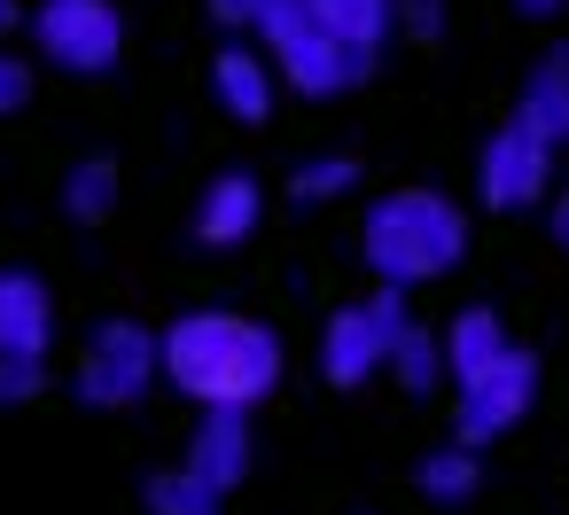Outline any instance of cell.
<instances>
[{
	"mask_svg": "<svg viewBox=\"0 0 569 515\" xmlns=\"http://www.w3.org/2000/svg\"><path fill=\"white\" fill-rule=\"evenodd\" d=\"M141 507H149V515H219V492L180 460V468H157V476L141 484Z\"/></svg>",
	"mask_w": 569,
	"mask_h": 515,
	"instance_id": "cell-19",
	"label": "cell"
},
{
	"mask_svg": "<svg viewBox=\"0 0 569 515\" xmlns=\"http://www.w3.org/2000/svg\"><path fill=\"white\" fill-rule=\"evenodd\" d=\"M211 95H219V110H227V118H242V126H266V118H273V95H281V71H273L266 40L234 32V40L211 56Z\"/></svg>",
	"mask_w": 569,
	"mask_h": 515,
	"instance_id": "cell-9",
	"label": "cell"
},
{
	"mask_svg": "<svg viewBox=\"0 0 569 515\" xmlns=\"http://www.w3.org/2000/svg\"><path fill=\"white\" fill-rule=\"evenodd\" d=\"M188 468L227 499V492L250 476V414H203L196 437H188Z\"/></svg>",
	"mask_w": 569,
	"mask_h": 515,
	"instance_id": "cell-12",
	"label": "cell"
},
{
	"mask_svg": "<svg viewBox=\"0 0 569 515\" xmlns=\"http://www.w3.org/2000/svg\"><path fill=\"white\" fill-rule=\"evenodd\" d=\"M258 219H266V188H258V172H219L203 196H196V242H211V250H234V242H250L258 235Z\"/></svg>",
	"mask_w": 569,
	"mask_h": 515,
	"instance_id": "cell-11",
	"label": "cell"
},
{
	"mask_svg": "<svg viewBox=\"0 0 569 515\" xmlns=\"http://www.w3.org/2000/svg\"><path fill=\"white\" fill-rule=\"evenodd\" d=\"M530 398H538V359L515 344L499 367H483L476 383H460V390H452V437L483 453L491 437H507V429L530 414Z\"/></svg>",
	"mask_w": 569,
	"mask_h": 515,
	"instance_id": "cell-7",
	"label": "cell"
},
{
	"mask_svg": "<svg viewBox=\"0 0 569 515\" xmlns=\"http://www.w3.org/2000/svg\"><path fill=\"white\" fill-rule=\"evenodd\" d=\"M390 375H398V390H413V398H429L437 383H452V367H445V336H429L421 320L398 336V351H390Z\"/></svg>",
	"mask_w": 569,
	"mask_h": 515,
	"instance_id": "cell-17",
	"label": "cell"
},
{
	"mask_svg": "<svg viewBox=\"0 0 569 515\" xmlns=\"http://www.w3.org/2000/svg\"><path fill=\"white\" fill-rule=\"evenodd\" d=\"M507 351H515V336H507V320H499L491 305L452 313V328H445V367H452V390H460V383H476L483 367H499Z\"/></svg>",
	"mask_w": 569,
	"mask_h": 515,
	"instance_id": "cell-13",
	"label": "cell"
},
{
	"mask_svg": "<svg viewBox=\"0 0 569 515\" xmlns=\"http://www.w3.org/2000/svg\"><path fill=\"white\" fill-rule=\"evenodd\" d=\"M359 188V165L351 157H305L297 172H289V196L297 204H336V196H351Z\"/></svg>",
	"mask_w": 569,
	"mask_h": 515,
	"instance_id": "cell-20",
	"label": "cell"
},
{
	"mask_svg": "<svg viewBox=\"0 0 569 515\" xmlns=\"http://www.w3.org/2000/svg\"><path fill=\"white\" fill-rule=\"evenodd\" d=\"M40 383H48V359H0V406L40 398Z\"/></svg>",
	"mask_w": 569,
	"mask_h": 515,
	"instance_id": "cell-21",
	"label": "cell"
},
{
	"mask_svg": "<svg viewBox=\"0 0 569 515\" xmlns=\"http://www.w3.org/2000/svg\"><path fill=\"white\" fill-rule=\"evenodd\" d=\"M553 242H561V250H569V188H561V196H553Z\"/></svg>",
	"mask_w": 569,
	"mask_h": 515,
	"instance_id": "cell-27",
	"label": "cell"
},
{
	"mask_svg": "<svg viewBox=\"0 0 569 515\" xmlns=\"http://www.w3.org/2000/svg\"><path fill=\"white\" fill-rule=\"evenodd\" d=\"M258 40L281 71V87H297L305 102H328V95H351L367 87L375 56H351L343 40H328L312 17H305V0H266V17H258Z\"/></svg>",
	"mask_w": 569,
	"mask_h": 515,
	"instance_id": "cell-3",
	"label": "cell"
},
{
	"mask_svg": "<svg viewBox=\"0 0 569 515\" xmlns=\"http://www.w3.org/2000/svg\"><path fill=\"white\" fill-rule=\"evenodd\" d=\"M32 48L56 63V71H79V79H102L126 48V17L118 0H40L32 9Z\"/></svg>",
	"mask_w": 569,
	"mask_h": 515,
	"instance_id": "cell-6",
	"label": "cell"
},
{
	"mask_svg": "<svg viewBox=\"0 0 569 515\" xmlns=\"http://www.w3.org/2000/svg\"><path fill=\"white\" fill-rule=\"evenodd\" d=\"M164 383L180 398H196L203 414H250L281 383V336L266 320H242L219 305L180 313L164 328Z\"/></svg>",
	"mask_w": 569,
	"mask_h": 515,
	"instance_id": "cell-1",
	"label": "cell"
},
{
	"mask_svg": "<svg viewBox=\"0 0 569 515\" xmlns=\"http://www.w3.org/2000/svg\"><path fill=\"white\" fill-rule=\"evenodd\" d=\"M211 17H219L227 32H258V17H266V0H211Z\"/></svg>",
	"mask_w": 569,
	"mask_h": 515,
	"instance_id": "cell-24",
	"label": "cell"
},
{
	"mask_svg": "<svg viewBox=\"0 0 569 515\" xmlns=\"http://www.w3.org/2000/svg\"><path fill=\"white\" fill-rule=\"evenodd\" d=\"M305 17L328 40H343L351 56H375L382 63V40L398 32V0H305Z\"/></svg>",
	"mask_w": 569,
	"mask_h": 515,
	"instance_id": "cell-15",
	"label": "cell"
},
{
	"mask_svg": "<svg viewBox=\"0 0 569 515\" xmlns=\"http://www.w3.org/2000/svg\"><path fill=\"white\" fill-rule=\"evenodd\" d=\"M24 102H32V63L17 48H0V118H17Z\"/></svg>",
	"mask_w": 569,
	"mask_h": 515,
	"instance_id": "cell-22",
	"label": "cell"
},
{
	"mask_svg": "<svg viewBox=\"0 0 569 515\" xmlns=\"http://www.w3.org/2000/svg\"><path fill=\"white\" fill-rule=\"evenodd\" d=\"M413 484H421V499L429 507H468L476 499V484H483V460H476V445H437V453H421V468H413Z\"/></svg>",
	"mask_w": 569,
	"mask_h": 515,
	"instance_id": "cell-16",
	"label": "cell"
},
{
	"mask_svg": "<svg viewBox=\"0 0 569 515\" xmlns=\"http://www.w3.org/2000/svg\"><path fill=\"white\" fill-rule=\"evenodd\" d=\"M63 211H71L79 227L110 219V211H118V157H87V165H71V180H63Z\"/></svg>",
	"mask_w": 569,
	"mask_h": 515,
	"instance_id": "cell-18",
	"label": "cell"
},
{
	"mask_svg": "<svg viewBox=\"0 0 569 515\" xmlns=\"http://www.w3.org/2000/svg\"><path fill=\"white\" fill-rule=\"evenodd\" d=\"M546 188H553V141L530 133L522 118H507L476 157V196L491 211H530V204H546Z\"/></svg>",
	"mask_w": 569,
	"mask_h": 515,
	"instance_id": "cell-8",
	"label": "cell"
},
{
	"mask_svg": "<svg viewBox=\"0 0 569 515\" xmlns=\"http://www.w3.org/2000/svg\"><path fill=\"white\" fill-rule=\"evenodd\" d=\"M157 383H164V336L141 320H102L79 351V375H71V390L87 406H133Z\"/></svg>",
	"mask_w": 569,
	"mask_h": 515,
	"instance_id": "cell-4",
	"label": "cell"
},
{
	"mask_svg": "<svg viewBox=\"0 0 569 515\" xmlns=\"http://www.w3.org/2000/svg\"><path fill=\"white\" fill-rule=\"evenodd\" d=\"M398 32L437 40V32H445V0H398Z\"/></svg>",
	"mask_w": 569,
	"mask_h": 515,
	"instance_id": "cell-23",
	"label": "cell"
},
{
	"mask_svg": "<svg viewBox=\"0 0 569 515\" xmlns=\"http://www.w3.org/2000/svg\"><path fill=\"white\" fill-rule=\"evenodd\" d=\"M515 9H522V17H530V24H553V17H561V9H569V0H515Z\"/></svg>",
	"mask_w": 569,
	"mask_h": 515,
	"instance_id": "cell-26",
	"label": "cell"
},
{
	"mask_svg": "<svg viewBox=\"0 0 569 515\" xmlns=\"http://www.w3.org/2000/svg\"><path fill=\"white\" fill-rule=\"evenodd\" d=\"M17 24H32V9H24V0H0V48H9Z\"/></svg>",
	"mask_w": 569,
	"mask_h": 515,
	"instance_id": "cell-25",
	"label": "cell"
},
{
	"mask_svg": "<svg viewBox=\"0 0 569 515\" xmlns=\"http://www.w3.org/2000/svg\"><path fill=\"white\" fill-rule=\"evenodd\" d=\"M406 328H413L406 289H375V297L343 305V313L320 328V367H328V383H336V390H359L367 375H382Z\"/></svg>",
	"mask_w": 569,
	"mask_h": 515,
	"instance_id": "cell-5",
	"label": "cell"
},
{
	"mask_svg": "<svg viewBox=\"0 0 569 515\" xmlns=\"http://www.w3.org/2000/svg\"><path fill=\"white\" fill-rule=\"evenodd\" d=\"M515 118H522L530 133H546L553 149L569 141V40H561V48H546V56L530 63V79H522V102H515Z\"/></svg>",
	"mask_w": 569,
	"mask_h": 515,
	"instance_id": "cell-14",
	"label": "cell"
},
{
	"mask_svg": "<svg viewBox=\"0 0 569 515\" xmlns=\"http://www.w3.org/2000/svg\"><path fill=\"white\" fill-rule=\"evenodd\" d=\"M48 336H56L48 281L24 266H0V359H48Z\"/></svg>",
	"mask_w": 569,
	"mask_h": 515,
	"instance_id": "cell-10",
	"label": "cell"
},
{
	"mask_svg": "<svg viewBox=\"0 0 569 515\" xmlns=\"http://www.w3.org/2000/svg\"><path fill=\"white\" fill-rule=\"evenodd\" d=\"M359 258L382 289H421V281H445L460 258H468V211L437 188H398V196H375L367 204V227H359Z\"/></svg>",
	"mask_w": 569,
	"mask_h": 515,
	"instance_id": "cell-2",
	"label": "cell"
}]
</instances>
